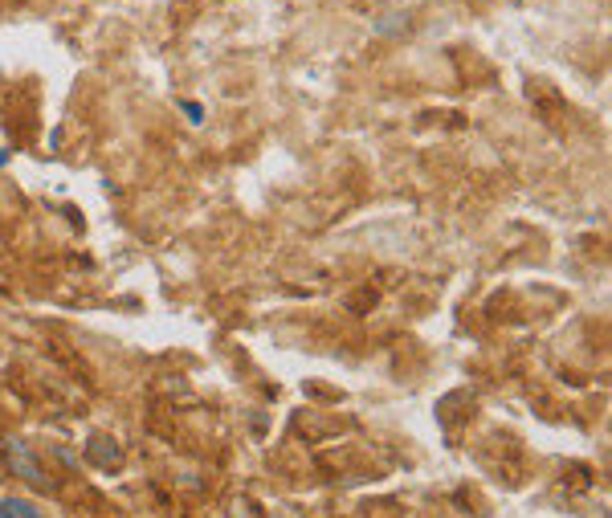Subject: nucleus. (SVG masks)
Masks as SVG:
<instances>
[{
	"label": "nucleus",
	"mask_w": 612,
	"mask_h": 518,
	"mask_svg": "<svg viewBox=\"0 0 612 518\" xmlns=\"http://www.w3.org/2000/svg\"><path fill=\"white\" fill-rule=\"evenodd\" d=\"M0 518H45V514L25 498H0Z\"/></svg>",
	"instance_id": "nucleus-1"
}]
</instances>
